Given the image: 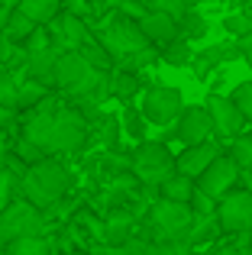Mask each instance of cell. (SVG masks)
<instances>
[{
  "label": "cell",
  "mask_w": 252,
  "mask_h": 255,
  "mask_svg": "<svg viewBox=\"0 0 252 255\" xmlns=\"http://www.w3.org/2000/svg\"><path fill=\"white\" fill-rule=\"evenodd\" d=\"M23 139L45 152V155H58V152H78L88 139V120L71 107H62L58 97H45L42 104L32 107V113L23 123Z\"/></svg>",
  "instance_id": "6da1fadb"
},
{
  "label": "cell",
  "mask_w": 252,
  "mask_h": 255,
  "mask_svg": "<svg viewBox=\"0 0 252 255\" xmlns=\"http://www.w3.org/2000/svg\"><path fill=\"white\" fill-rule=\"evenodd\" d=\"M68 187H71L68 168L58 165V158H49V155L32 162L23 174V197L29 200V204H36L39 210L58 204V200L68 194Z\"/></svg>",
  "instance_id": "7a4b0ae2"
},
{
  "label": "cell",
  "mask_w": 252,
  "mask_h": 255,
  "mask_svg": "<svg viewBox=\"0 0 252 255\" xmlns=\"http://www.w3.org/2000/svg\"><path fill=\"white\" fill-rule=\"evenodd\" d=\"M97 39L107 45V52L117 58V62L136 55V52H145V49L152 45L149 36L142 32V26L132 23L129 16H114L110 23H104L101 32H97Z\"/></svg>",
  "instance_id": "3957f363"
},
{
  "label": "cell",
  "mask_w": 252,
  "mask_h": 255,
  "mask_svg": "<svg viewBox=\"0 0 252 255\" xmlns=\"http://www.w3.org/2000/svg\"><path fill=\"white\" fill-rule=\"evenodd\" d=\"M45 233V217L36 204H29L26 197L13 200L6 210H0V246L13 243L23 236H42Z\"/></svg>",
  "instance_id": "277c9868"
},
{
  "label": "cell",
  "mask_w": 252,
  "mask_h": 255,
  "mask_svg": "<svg viewBox=\"0 0 252 255\" xmlns=\"http://www.w3.org/2000/svg\"><path fill=\"white\" fill-rule=\"evenodd\" d=\"M152 230H155L158 243L162 239H184L188 243V233H191V223H194V207L191 204H181V200H155L152 204Z\"/></svg>",
  "instance_id": "5b68a950"
},
{
  "label": "cell",
  "mask_w": 252,
  "mask_h": 255,
  "mask_svg": "<svg viewBox=\"0 0 252 255\" xmlns=\"http://www.w3.org/2000/svg\"><path fill=\"white\" fill-rule=\"evenodd\" d=\"M132 171L145 181V184H162L168 174L178 171L175 158H171L165 142H142L132 155Z\"/></svg>",
  "instance_id": "8992f818"
},
{
  "label": "cell",
  "mask_w": 252,
  "mask_h": 255,
  "mask_svg": "<svg viewBox=\"0 0 252 255\" xmlns=\"http://www.w3.org/2000/svg\"><path fill=\"white\" fill-rule=\"evenodd\" d=\"M181 113H184V97H181L178 87L155 84L142 94V117L149 120L152 126H168V123H175Z\"/></svg>",
  "instance_id": "52a82bcc"
},
{
  "label": "cell",
  "mask_w": 252,
  "mask_h": 255,
  "mask_svg": "<svg viewBox=\"0 0 252 255\" xmlns=\"http://www.w3.org/2000/svg\"><path fill=\"white\" fill-rule=\"evenodd\" d=\"M217 220L223 233H249L252 230V191H230L217 200Z\"/></svg>",
  "instance_id": "ba28073f"
},
{
  "label": "cell",
  "mask_w": 252,
  "mask_h": 255,
  "mask_svg": "<svg viewBox=\"0 0 252 255\" xmlns=\"http://www.w3.org/2000/svg\"><path fill=\"white\" fill-rule=\"evenodd\" d=\"M236 181H240V162H236L233 155H220L201 178H197V187H201L207 197L220 200L236 187Z\"/></svg>",
  "instance_id": "9c48e42d"
},
{
  "label": "cell",
  "mask_w": 252,
  "mask_h": 255,
  "mask_svg": "<svg viewBox=\"0 0 252 255\" xmlns=\"http://www.w3.org/2000/svg\"><path fill=\"white\" fill-rule=\"evenodd\" d=\"M214 117H210L207 107H184V113L175 120V139L181 145H197L207 142L214 136Z\"/></svg>",
  "instance_id": "30bf717a"
},
{
  "label": "cell",
  "mask_w": 252,
  "mask_h": 255,
  "mask_svg": "<svg viewBox=\"0 0 252 255\" xmlns=\"http://www.w3.org/2000/svg\"><path fill=\"white\" fill-rule=\"evenodd\" d=\"M214 117V129L220 136H240L243 126H246V117L240 113V107L233 104V97L227 94H207V104H204Z\"/></svg>",
  "instance_id": "8fae6325"
},
{
  "label": "cell",
  "mask_w": 252,
  "mask_h": 255,
  "mask_svg": "<svg viewBox=\"0 0 252 255\" xmlns=\"http://www.w3.org/2000/svg\"><path fill=\"white\" fill-rule=\"evenodd\" d=\"M220 155H223L220 145H217L214 139H207V142H197V145H184V152L175 158V165H178V171H181V174H188V178L197 181Z\"/></svg>",
  "instance_id": "7c38bea8"
},
{
  "label": "cell",
  "mask_w": 252,
  "mask_h": 255,
  "mask_svg": "<svg viewBox=\"0 0 252 255\" xmlns=\"http://www.w3.org/2000/svg\"><path fill=\"white\" fill-rule=\"evenodd\" d=\"M49 26H52V36H55V42H58V49H62V52H78V49H81V42L91 36L84 16H75V13H68V10L58 13Z\"/></svg>",
  "instance_id": "4fadbf2b"
},
{
  "label": "cell",
  "mask_w": 252,
  "mask_h": 255,
  "mask_svg": "<svg viewBox=\"0 0 252 255\" xmlns=\"http://www.w3.org/2000/svg\"><path fill=\"white\" fill-rule=\"evenodd\" d=\"M139 26H142V32L149 36V42L155 45H168L175 42V39H181V23H178L171 13H162V10H149L139 16Z\"/></svg>",
  "instance_id": "5bb4252c"
},
{
  "label": "cell",
  "mask_w": 252,
  "mask_h": 255,
  "mask_svg": "<svg viewBox=\"0 0 252 255\" xmlns=\"http://www.w3.org/2000/svg\"><path fill=\"white\" fill-rule=\"evenodd\" d=\"M58 55H62L58 45H45V49H39V52H29V58H26V75H29L32 81L45 84V87H55Z\"/></svg>",
  "instance_id": "9a60e30c"
},
{
  "label": "cell",
  "mask_w": 252,
  "mask_h": 255,
  "mask_svg": "<svg viewBox=\"0 0 252 255\" xmlns=\"http://www.w3.org/2000/svg\"><path fill=\"white\" fill-rule=\"evenodd\" d=\"M230 58H240V45H236V42H217V45H207V49L194 52L191 68H194L197 78H207L210 71L220 68L223 62H230Z\"/></svg>",
  "instance_id": "2e32d148"
},
{
  "label": "cell",
  "mask_w": 252,
  "mask_h": 255,
  "mask_svg": "<svg viewBox=\"0 0 252 255\" xmlns=\"http://www.w3.org/2000/svg\"><path fill=\"white\" fill-rule=\"evenodd\" d=\"M158 187H162V197H168V200H181V204H191V197H194V191H197L194 178H188V174H181V171L168 174V178H165Z\"/></svg>",
  "instance_id": "e0dca14e"
},
{
  "label": "cell",
  "mask_w": 252,
  "mask_h": 255,
  "mask_svg": "<svg viewBox=\"0 0 252 255\" xmlns=\"http://www.w3.org/2000/svg\"><path fill=\"white\" fill-rule=\"evenodd\" d=\"M58 6H62V0H16V10L26 13V16L39 26L52 23V19L58 16Z\"/></svg>",
  "instance_id": "ac0fdd59"
},
{
  "label": "cell",
  "mask_w": 252,
  "mask_h": 255,
  "mask_svg": "<svg viewBox=\"0 0 252 255\" xmlns=\"http://www.w3.org/2000/svg\"><path fill=\"white\" fill-rule=\"evenodd\" d=\"M0 255H52V246L45 236H23L0 246Z\"/></svg>",
  "instance_id": "d6986e66"
},
{
  "label": "cell",
  "mask_w": 252,
  "mask_h": 255,
  "mask_svg": "<svg viewBox=\"0 0 252 255\" xmlns=\"http://www.w3.org/2000/svg\"><path fill=\"white\" fill-rule=\"evenodd\" d=\"M129 230H132L129 213H114V217L107 220V226H104V239H107L110 246H123V243H129Z\"/></svg>",
  "instance_id": "ffe728a7"
},
{
  "label": "cell",
  "mask_w": 252,
  "mask_h": 255,
  "mask_svg": "<svg viewBox=\"0 0 252 255\" xmlns=\"http://www.w3.org/2000/svg\"><path fill=\"white\" fill-rule=\"evenodd\" d=\"M165 65H171V68H188L191 62H194V49H191L188 39H175V42L165 45Z\"/></svg>",
  "instance_id": "44dd1931"
},
{
  "label": "cell",
  "mask_w": 252,
  "mask_h": 255,
  "mask_svg": "<svg viewBox=\"0 0 252 255\" xmlns=\"http://www.w3.org/2000/svg\"><path fill=\"white\" fill-rule=\"evenodd\" d=\"M49 97V87L32 81L29 75H26V81H19V110H32L36 104H42V100Z\"/></svg>",
  "instance_id": "7402d4cb"
},
{
  "label": "cell",
  "mask_w": 252,
  "mask_h": 255,
  "mask_svg": "<svg viewBox=\"0 0 252 255\" xmlns=\"http://www.w3.org/2000/svg\"><path fill=\"white\" fill-rule=\"evenodd\" d=\"M0 104L6 110H19V81L10 68L0 71Z\"/></svg>",
  "instance_id": "603a6c76"
},
{
  "label": "cell",
  "mask_w": 252,
  "mask_h": 255,
  "mask_svg": "<svg viewBox=\"0 0 252 255\" xmlns=\"http://www.w3.org/2000/svg\"><path fill=\"white\" fill-rule=\"evenodd\" d=\"M78 52H81V55L88 58V62L94 65V68H107V65H110V58H114V55L107 52V45H104L101 39H94V36H88V39H84Z\"/></svg>",
  "instance_id": "cb8c5ba5"
},
{
  "label": "cell",
  "mask_w": 252,
  "mask_h": 255,
  "mask_svg": "<svg viewBox=\"0 0 252 255\" xmlns=\"http://www.w3.org/2000/svg\"><path fill=\"white\" fill-rule=\"evenodd\" d=\"M178 23H181V39H188V42H194V39H204V36H207V29H210L207 19H204L201 13H194V10L184 13Z\"/></svg>",
  "instance_id": "d4e9b609"
},
{
  "label": "cell",
  "mask_w": 252,
  "mask_h": 255,
  "mask_svg": "<svg viewBox=\"0 0 252 255\" xmlns=\"http://www.w3.org/2000/svg\"><path fill=\"white\" fill-rule=\"evenodd\" d=\"M36 26L39 23H32L26 13H19V10H13V16H10V26H6V36L10 39H16V42H26V39L36 32Z\"/></svg>",
  "instance_id": "484cf974"
},
{
  "label": "cell",
  "mask_w": 252,
  "mask_h": 255,
  "mask_svg": "<svg viewBox=\"0 0 252 255\" xmlns=\"http://www.w3.org/2000/svg\"><path fill=\"white\" fill-rule=\"evenodd\" d=\"M110 91H114L120 100H129L132 94L139 91V75H132V71H126V68H123V71H117L114 81H110Z\"/></svg>",
  "instance_id": "4316f807"
},
{
  "label": "cell",
  "mask_w": 252,
  "mask_h": 255,
  "mask_svg": "<svg viewBox=\"0 0 252 255\" xmlns=\"http://www.w3.org/2000/svg\"><path fill=\"white\" fill-rule=\"evenodd\" d=\"M230 155L240 162V168L252 171V132H240V136H233V149H230Z\"/></svg>",
  "instance_id": "83f0119b"
},
{
  "label": "cell",
  "mask_w": 252,
  "mask_h": 255,
  "mask_svg": "<svg viewBox=\"0 0 252 255\" xmlns=\"http://www.w3.org/2000/svg\"><path fill=\"white\" fill-rule=\"evenodd\" d=\"M145 255H191V246L184 239H162V243H149Z\"/></svg>",
  "instance_id": "f1b7e54d"
},
{
  "label": "cell",
  "mask_w": 252,
  "mask_h": 255,
  "mask_svg": "<svg viewBox=\"0 0 252 255\" xmlns=\"http://www.w3.org/2000/svg\"><path fill=\"white\" fill-rule=\"evenodd\" d=\"M230 97H233V104L240 107V113L246 117V123H252V81L236 84L233 91H230Z\"/></svg>",
  "instance_id": "f546056e"
},
{
  "label": "cell",
  "mask_w": 252,
  "mask_h": 255,
  "mask_svg": "<svg viewBox=\"0 0 252 255\" xmlns=\"http://www.w3.org/2000/svg\"><path fill=\"white\" fill-rule=\"evenodd\" d=\"M223 29L236 39L246 36V32H252V13H230V16L223 19Z\"/></svg>",
  "instance_id": "4dcf8cb0"
},
{
  "label": "cell",
  "mask_w": 252,
  "mask_h": 255,
  "mask_svg": "<svg viewBox=\"0 0 252 255\" xmlns=\"http://www.w3.org/2000/svg\"><path fill=\"white\" fill-rule=\"evenodd\" d=\"M152 10L171 13L175 19H181L184 13H191V0H152Z\"/></svg>",
  "instance_id": "1f68e13d"
},
{
  "label": "cell",
  "mask_w": 252,
  "mask_h": 255,
  "mask_svg": "<svg viewBox=\"0 0 252 255\" xmlns=\"http://www.w3.org/2000/svg\"><path fill=\"white\" fill-rule=\"evenodd\" d=\"M65 6H68V13H75V16H91V3L88 0H65Z\"/></svg>",
  "instance_id": "d6a6232c"
},
{
  "label": "cell",
  "mask_w": 252,
  "mask_h": 255,
  "mask_svg": "<svg viewBox=\"0 0 252 255\" xmlns=\"http://www.w3.org/2000/svg\"><path fill=\"white\" fill-rule=\"evenodd\" d=\"M10 158H13V145H10V139H6V132H0V171L6 168Z\"/></svg>",
  "instance_id": "836d02e7"
},
{
  "label": "cell",
  "mask_w": 252,
  "mask_h": 255,
  "mask_svg": "<svg viewBox=\"0 0 252 255\" xmlns=\"http://www.w3.org/2000/svg\"><path fill=\"white\" fill-rule=\"evenodd\" d=\"M236 45H240V58H246V62L252 65V32L240 36V39H236Z\"/></svg>",
  "instance_id": "e575fe53"
},
{
  "label": "cell",
  "mask_w": 252,
  "mask_h": 255,
  "mask_svg": "<svg viewBox=\"0 0 252 255\" xmlns=\"http://www.w3.org/2000/svg\"><path fill=\"white\" fill-rule=\"evenodd\" d=\"M10 16H13L10 6H0V32H6V26H10Z\"/></svg>",
  "instance_id": "d590c367"
},
{
  "label": "cell",
  "mask_w": 252,
  "mask_h": 255,
  "mask_svg": "<svg viewBox=\"0 0 252 255\" xmlns=\"http://www.w3.org/2000/svg\"><path fill=\"white\" fill-rule=\"evenodd\" d=\"M223 255H252V246H233V249H227Z\"/></svg>",
  "instance_id": "8d00e7d4"
},
{
  "label": "cell",
  "mask_w": 252,
  "mask_h": 255,
  "mask_svg": "<svg viewBox=\"0 0 252 255\" xmlns=\"http://www.w3.org/2000/svg\"><path fill=\"white\" fill-rule=\"evenodd\" d=\"M10 113H13V110H6V107L0 104V132L6 129V123H10Z\"/></svg>",
  "instance_id": "74e56055"
},
{
  "label": "cell",
  "mask_w": 252,
  "mask_h": 255,
  "mask_svg": "<svg viewBox=\"0 0 252 255\" xmlns=\"http://www.w3.org/2000/svg\"><path fill=\"white\" fill-rule=\"evenodd\" d=\"M101 3H110V6H117V3H123V0H101Z\"/></svg>",
  "instance_id": "f35d334b"
},
{
  "label": "cell",
  "mask_w": 252,
  "mask_h": 255,
  "mask_svg": "<svg viewBox=\"0 0 252 255\" xmlns=\"http://www.w3.org/2000/svg\"><path fill=\"white\" fill-rule=\"evenodd\" d=\"M249 246H252V230H249Z\"/></svg>",
  "instance_id": "ab89813d"
}]
</instances>
